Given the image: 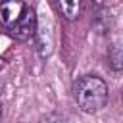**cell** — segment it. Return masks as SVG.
<instances>
[{"label":"cell","mask_w":123,"mask_h":123,"mask_svg":"<svg viewBox=\"0 0 123 123\" xmlns=\"http://www.w3.org/2000/svg\"><path fill=\"white\" fill-rule=\"evenodd\" d=\"M37 27H38V19H37V10L27 6L25 13L21 15V19L8 31L12 38H15L17 42H27L37 35Z\"/></svg>","instance_id":"7a4b0ae2"},{"label":"cell","mask_w":123,"mask_h":123,"mask_svg":"<svg viewBox=\"0 0 123 123\" xmlns=\"http://www.w3.org/2000/svg\"><path fill=\"white\" fill-rule=\"evenodd\" d=\"M25 10H27V4L23 0H4L0 4V25L6 31H10L21 19Z\"/></svg>","instance_id":"3957f363"},{"label":"cell","mask_w":123,"mask_h":123,"mask_svg":"<svg viewBox=\"0 0 123 123\" xmlns=\"http://www.w3.org/2000/svg\"><path fill=\"white\" fill-rule=\"evenodd\" d=\"M2 88H4V81L0 79V94H2Z\"/></svg>","instance_id":"ba28073f"},{"label":"cell","mask_w":123,"mask_h":123,"mask_svg":"<svg viewBox=\"0 0 123 123\" xmlns=\"http://www.w3.org/2000/svg\"><path fill=\"white\" fill-rule=\"evenodd\" d=\"M52 4L65 21H77L83 13L85 0H52Z\"/></svg>","instance_id":"277c9868"},{"label":"cell","mask_w":123,"mask_h":123,"mask_svg":"<svg viewBox=\"0 0 123 123\" xmlns=\"http://www.w3.org/2000/svg\"><path fill=\"white\" fill-rule=\"evenodd\" d=\"M73 98L83 113H98L110 98L108 83L98 75H83L73 83Z\"/></svg>","instance_id":"6da1fadb"},{"label":"cell","mask_w":123,"mask_h":123,"mask_svg":"<svg viewBox=\"0 0 123 123\" xmlns=\"http://www.w3.org/2000/svg\"><path fill=\"white\" fill-rule=\"evenodd\" d=\"M4 67H6V60H4V58H2V56H0V71H2V69H4Z\"/></svg>","instance_id":"52a82bcc"},{"label":"cell","mask_w":123,"mask_h":123,"mask_svg":"<svg viewBox=\"0 0 123 123\" xmlns=\"http://www.w3.org/2000/svg\"><path fill=\"white\" fill-rule=\"evenodd\" d=\"M38 123H67V119H65L63 115H58V113H48V115H44Z\"/></svg>","instance_id":"8992f818"},{"label":"cell","mask_w":123,"mask_h":123,"mask_svg":"<svg viewBox=\"0 0 123 123\" xmlns=\"http://www.w3.org/2000/svg\"><path fill=\"white\" fill-rule=\"evenodd\" d=\"M108 65L115 73H123V48L111 46L108 52Z\"/></svg>","instance_id":"5b68a950"}]
</instances>
